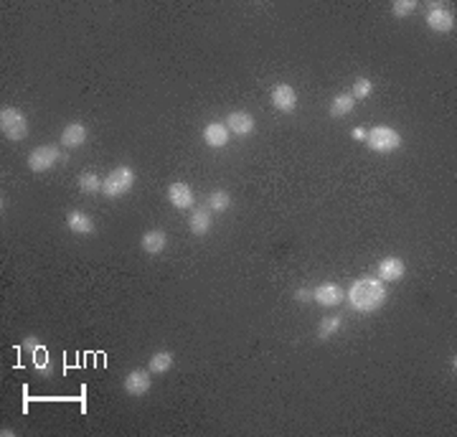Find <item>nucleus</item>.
Returning <instances> with one entry per match:
<instances>
[{
    "mask_svg": "<svg viewBox=\"0 0 457 437\" xmlns=\"http://www.w3.org/2000/svg\"><path fill=\"white\" fill-rule=\"evenodd\" d=\"M165 247H168V234L163 229H147L143 237H140V249H143L145 254H150V257L160 254Z\"/></svg>",
    "mask_w": 457,
    "mask_h": 437,
    "instance_id": "14",
    "label": "nucleus"
},
{
    "mask_svg": "<svg viewBox=\"0 0 457 437\" xmlns=\"http://www.w3.org/2000/svg\"><path fill=\"white\" fill-rule=\"evenodd\" d=\"M66 226L71 234H79V237H89V234H94V222H91V216L87 214V211H82V208L69 211Z\"/></svg>",
    "mask_w": 457,
    "mask_h": 437,
    "instance_id": "12",
    "label": "nucleus"
},
{
    "mask_svg": "<svg viewBox=\"0 0 457 437\" xmlns=\"http://www.w3.org/2000/svg\"><path fill=\"white\" fill-rule=\"evenodd\" d=\"M213 226V216L208 208H193V214L188 219V231L193 237H206Z\"/></svg>",
    "mask_w": 457,
    "mask_h": 437,
    "instance_id": "17",
    "label": "nucleus"
},
{
    "mask_svg": "<svg viewBox=\"0 0 457 437\" xmlns=\"http://www.w3.org/2000/svg\"><path fill=\"white\" fill-rule=\"evenodd\" d=\"M228 127L226 123H208L204 127V143L213 150H219V148H226L228 145Z\"/></svg>",
    "mask_w": 457,
    "mask_h": 437,
    "instance_id": "13",
    "label": "nucleus"
},
{
    "mask_svg": "<svg viewBox=\"0 0 457 437\" xmlns=\"http://www.w3.org/2000/svg\"><path fill=\"white\" fill-rule=\"evenodd\" d=\"M147 368H150V374H168L173 368V353L170 351L152 353L150 361H147Z\"/></svg>",
    "mask_w": 457,
    "mask_h": 437,
    "instance_id": "20",
    "label": "nucleus"
},
{
    "mask_svg": "<svg viewBox=\"0 0 457 437\" xmlns=\"http://www.w3.org/2000/svg\"><path fill=\"white\" fill-rule=\"evenodd\" d=\"M424 24L437 33H455L457 18L452 16V10H447L445 3H429V10L424 16Z\"/></svg>",
    "mask_w": 457,
    "mask_h": 437,
    "instance_id": "6",
    "label": "nucleus"
},
{
    "mask_svg": "<svg viewBox=\"0 0 457 437\" xmlns=\"http://www.w3.org/2000/svg\"><path fill=\"white\" fill-rule=\"evenodd\" d=\"M87 138H89V130L84 123H69L61 130V145L64 148H82Z\"/></svg>",
    "mask_w": 457,
    "mask_h": 437,
    "instance_id": "16",
    "label": "nucleus"
},
{
    "mask_svg": "<svg viewBox=\"0 0 457 437\" xmlns=\"http://www.w3.org/2000/svg\"><path fill=\"white\" fill-rule=\"evenodd\" d=\"M125 391L127 397H145L150 391L152 382H150V368H132L127 376H125Z\"/></svg>",
    "mask_w": 457,
    "mask_h": 437,
    "instance_id": "7",
    "label": "nucleus"
},
{
    "mask_svg": "<svg viewBox=\"0 0 457 437\" xmlns=\"http://www.w3.org/2000/svg\"><path fill=\"white\" fill-rule=\"evenodd\" d=\"M231 196H228V191H224V188H216V191L208 193V211L211 214H224V211H228L231 208Z\"/></svg>",
    "mask_w": 457,
    "mask_h": 437,
    "instance_id": "19",
    "label": "nucleus"
},
{
    "mask_svg": "<svg viewBox=\"0 0 457 437\" xmlns=\"http://www.w3.org/2000/svg\"><path fill=\"white\" fill-rule=\"evenodd\" d=\"M102 184H105V178H99L91 170H84L82 176H79V191L87 193V196H94V193L102 191Z\"/></svg>",
    "mask_w": 457,
    "mask_h": 437,
    "instance_id": "21",
    "label": "nucleus"
},
{
    "mask_svg": "<svg viewBox=\"0 0 457 437\" xmlns=\"http://www.w3.org/2000/svg\"><path fill=\"white\" fill-rule=\"evenodd\" d=\"M353 140H358V143H366V127H356V130H353Z\"/></svg>",
    "mask_w": 457,
    "mask_h": 437,
    "instance_id": "27",
    "label": "nucleus"
},
{
    "mask_svg": "<svg viewBox=\"0 0 457 437\" xmlns=\"http://www.w3.org/2000/svg\"><path fill=\"white\" fill-rule=\"evenodd\" d=\"M366 145H368L371 153L388 155L402 148V135L388 125H376L371 130H366Z\"/></svg>",
    "mask_w": 457,
    "mask_h": 437,
    "instance_id": "2",
    "label": "nucleus"
},
{
    "mask_svg": "<svg viewBox=\"0 0 457 437\" xmlns=\"http://www.w3.org/2000/svg\"><path fill=\"white\" fill-rule=\"evenodd\" d=\"M312 300L320 307H338L346 300V292H343V287L338 283H323L312 290Z\"/></svg>",
    "mask_w": 457,
    "mask_h": 437,
    "instance_id": "8",
    "label": "nucleus"
},
{
    "mask_svg": "<svg viewBox=\"0 0 457 437\" xmlns=\"http://www.w3.org/2000/svg\"><path fill=\"white\" fill-rule=\"evenodd\" d=\"M168 201L173 204L175 208H190L193 206V188L183 181H175V184L168 186Z\"/></svg>",
    "mask_w": 457,
    "mask_h": 437,
    "instance_id": "15",
    "label": "nucleus"
},
{
    "mask_svg": "<svg viewBox=\"0 0 457 437\" xmlns=\"http://www.w3.org/2000/svg\"><path fill=\"white\" fill-rule=\"evenodd\" d=\"M353 107H356V100L350 97V92L335 94L333 102H330V117H346L353 112Z\"/></svg>",
    "mask_w": 457,
    "mask_h": 437,
    "instance_id": "18",
    "label": "nucleus"
},
{
    "mask_svg": "<svg viewBox=\"0 0 457 437\" xmlns=\"http://www.w3.org/2000/svg\"><path fill=\"white\" fill-rule=\"evenodd\" d=\"M406 272V265H404L402 257H384L376 267V275H379L381 283H399Z\"/></svg>",
    "mask_w": 457,
    "mask_h": 437,
    "instance_id": "10",
    "label": "nucleus"
},
{
    "mask_svg": "<svg viewBox=\"0 0 457 437\" xmlns=\"http://www.w3.org/2000/svg\"><path fill=\"white\" fill-rule=\"evenodd\" d=\"M417 10V0H394L391 3V13H394L396 18H406L411 16Z\"/></svg>",
    "mask_w": 457,
    "mask_h": 437,
    "instance_id": "25",
    "label": "nucleus"
},
{
    "mask_svg": "<svg viewBox=\"0 0 457 437\" xmlns=\"http://www.w3.org/2000/svg\"><path fill=\"white\" fill-rule=\"evenodd\" d=\"M132 186H135V170L129 168V166H117V168L105 178L102 193H105L107 199H122L125 193L132 191Z\"/></svg>",
    "mask_w": 457,
    "mask_h": 437,
    "instance_id": "4",
    "label": "nucleus"
},
{
    "mask_svg": "<svg viewBox=\"0 0 457 437\" xmlns=\"http://www.w3.org/2000/svg\"><path fill=\"white\" fill-rule=\"evenodd\" d=\"M33 366L38 374H51V356L44 346H33Z\"/></svg>",
    "mask_w": 457,
    "mask_h": 437,
    "instance_id": "23",
    "label": "nucleus"
},
{
    "mask_svg": "<svg viewBox=\"0 0 457 437\" xmlns=\"http://www.w3.org/2000/svg\"><path fill=\"white\" fill-rule=\"evenodd\" d=\"M269 100H272V105L280 112H285V115H292L297 109V92L292 89L289 84H277L269 92Z\"/></svg>",
    "mask_w": 457,
    "mask_h": 437,
    "instance_id": "9",
    "label": "nucleus"
},
{
    "mask_svg": "<svg viewBox=\"0 0 457 437\" xmlns=\"http://www.w3.org/2000/svg\"><path fill=\"white\" fill-rule=\"evenodd\" d=\"M386 298V283H381L379 277H358L348 290V303L358 313H376L379 307H384Z\"/></svg>",
    "mask_w": 457,
    "mask_h": 437,
    "instance_id": "1",
    "label": "nucleus"
},
{
    "mask_svg": "<svg viewBox=\"0 0 457 437\" xmlns=\"http://www.w3.org/2000/svg\"><path fill=\"white\" fill-rule=\"evenodd\" d=\"M0 435H3V437H13L15 432H13L10 427H3V429H0Z\"/></svg>",
    "mask_w": 457,
    "mask_h": 437,
    "instance_id": "28",
    "label": "nucleus"
},
{
    "mask_svg": "<svg viewBox=\"0 0 457 437\" xmlns=\"http://www.w3.org/2000/svg\"><path fill=\"white\" fill-rule=\"evenodd\" d=\"M226 127L231 135H236V138H249L251 132H254V117H251L249 112H244V109L228 112Z\"/></svg>",
    "mask_w": 457,
    "mask_h": 437,
    "instance_id": "11",
    "label": "nucleus"
},
{
    "mask_svg": "<svg viewBox=\"0 0 457 437\" xmlns=\"http://www.w3.org/2000/svg\"><path fill=\"white\" fill-rule=\"evenodd\" d=\"M310 298H312L310 287H300V290H295V300H297V303H310Z\"/></svg>",
    "mask_w": 457,
    "mask_h": 437,
    "instance_id": "26",
    "label": "nucleus"
},
{
    "mask_svg": "<svg viewBox=\"0 0 457 437\" xmlns=\"http://www.w3.org/2000/svg\"><path fill=\"white\" fill-rule=\"evenodd\" d=\"M343 325V318H338V315H328V318H323L318 325V338L320 341H330L333 336H338V330H341Z\"/></svg>",
    "mask_w": 457,
    "mask_h": 437,
    "instance_id": "22",
    "label": "nucleus"
},
{
    "mask_svg": "<svg viewBox=\"0 0 457 437\" xmlns=\"http://www.w3.org/2000/svg\"><path fill=\"white\" fill-rule=\"evenodd\" d=\"M373 94V82L371 79H366V77H358L356 82H353V87H350V97L353 100H368Z\"/></svg>",
    "mask_w": 457,
    "mask_h": 437,
    "instance_id": "24",
    "label": "nucleus"
},
{
    "mask_svg": "<svg viewBox=\"0 0 457 437\" xmlns=\"http://www.w3.org/2000/svg\"><path fill=\"white\" fill-rule=\"evenodd\" d=\"M28 117L23 115L18 107H3L0 109V132H3V138L6 140H13V143H18V140L28 138Z\"/></svg>",
    "mask_w": 457,
    "mask_h": 437,
    "instance_id": "3",
    "label": "nucleus"
},
{
    "mask_svg": "<svg viewBox=\"0 0 457 437\" xmlns=\"http://www.w3.org/2000/svg\"><path fill=\"white\" fill-rule=\"evenodd\" d=\"M61 158H64V155H61V148L46 143V145L33 148L30 155L26 158V163H28V168L33 170V173H46V170H51Z\"/></svg>",
    "mask_w": 457,
    "mask_h": 437,
    "instance_id": "5",
    "label": "nucleus"
}]
</instances>
